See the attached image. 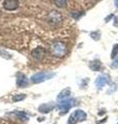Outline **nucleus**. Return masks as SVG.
I'll list each match as a JSON object with an SVG mask.
<instances>
[{
    "instance_id": "nucleus-1",
    "label": "nucleus",
    "mask_w": 118,
    "mask_h": 124,
    "mask_svg": "<svg viewBox=\"0 0 118 124\" xmlns=\"http://www.w3.org/2000/svg\"><path fill=\"white\" fill-rule=\"evenodd\" d=\"M51 53H52L53 56L58 58L64 57L66 55V53H67V46H65L64 42L55 41L51 46Z\"/></svg>"
},
{
    "instance_id": "nucleus-2",
    "label": "nucleus",
    "mask_w": 118,
    "mask_h": 124,
    "mask_svg": "<svg viewBox=\"0 0 118 124\" xmlns=\"http://www.w3.org/2000/svg\"><path fill=\"white\" fill-rule=\"evenodd\" d=\"M55 75L53 72H50V71H42V72H37L33 75L31 77V82L33 84H39V83H42L47 80H50L52 79Z\"/></svg>"
},
{
    "instance_id": "nucleus-3",
    "label": "nucleus",
    "mask_w": 118,
    "mask_h": 124,
    "mask_svg": "<svg viewBox=\"0 0 118 124\" xmlns=\"http://www.w3.org/2000/svg\"><path fill=\"white\" fill-rule=\"evenodd\" d=\"M86 118H87V115L85 112H83L82 110H77L69 116L67 124H76L79 121H85Z\"/></svg>"
},
{
    "instance_id": "nucleus-4",
    "label": "nucleus",
    "mask_w": 118,
    "mask_h": 124,
    "mask_svg": "<svg viewBox=\"0 0 118 124\" xmlns=\"http://www.w3.org/2000/svg\"><path fill=\"white\" fill-rule=\"evenodd\" d=\"M75 102H76V100H75V99H64V100H61V101L58 103V106H57L58 108H59V111H60V114H65L70 108L75 106Z\"/></svg>"
},
{
    "instance_id": "nucleus-5",
    "label": "nucleus",
    "mask_w": 118,
    "mask_h": 124,
    "mask_svg": "<svg viewBox=\"0 0 118 124\" xmlns=\"http://www.w3.org/2000/svg\"><path fill=\"white\" fill-rule=\"evenodd\" d=\"M19 0H4L3 7L6 10H16L19 7Z\"/></svg>"
},
{
    "instance_id": "nucleus-6",
    "label": "nucleus",
    "mask_w": 118,
    "mask_h": 124,
    "mask_svg": "<svg viewBox=\"0 0 118 124\" xmlns=\"http://www.w3.org/2000/svg\"><path fill=\"white\" fill-rule=\"evenodd\" d=\"M28 84H29L28 78H27L24 73H18V76H17V85H18V87L25 88V87L28 86Z\"/></svg>"
},
{
    "instance_id": "nucleus-7",
    "label": "nucleus",
    "mask_w": 118,
    "mask_h": 124,
    "mask_svg": "<svg viewBox=\"0 0 118 124\" xmlns=\"http://www.w3.org/2000/svg\"><path fill=\"white\" fill-rule=\"evenodd\" d=\"M45 54H46V50L44 48H42V46H37L36 49H34L32 51V57L35 60L39 61L45 57Z\"/></svg>"
},
{
    "instance_id": "nucleus-8",
    "label": "nucleus",
    "mask_w": 118,
    "mask_h": 124,
    "mask_svg": "<svg viewBox=\"0 0 118 124\" xmlns=\"http://www.w3.org/2000/svg\"><path fill=\"white\" fill-rule=\"evenodd\" d=\"M108 83H109V77L106 75H101L100 77H97L95 80V86L97 88H103Z\"/></svg>"
},
{
    "instance_id": "nucleus-9",
    "label": "nucleus",
    "mask_w": 118,
    "mask_h": 124,
    "mask_svg": "<svg viewBox=\"0 0 118 124\" xmlns=\"http://www.w3.org/2000/svg\"><path fill=\"white\" fill-rule=\"evenodd\" d=\"M54 108V104L52 103H42L38 107V112L42 114H48Z\"/></svg>"
},
{
    "instance_id": "nucleus-10",
    "label": "nucleus",
    "mask_w": 118,
    "mask_h": 124,
    "mask_svg": "<svg viewBox=\"0 0 118 124\" xmlns=\"http://www.w3.org/2000/svg\"><path fill=\"white\" fill-rule=\"evenodd\" d=\"M49 20L53 23H59L62 20V17L58 11H51L49 15Z\"/></svg>"
},
{
    "instance_id": "nucleus-11",
    "label": "nucleus",
    "mask_w": 118,
    "mask_h": 124,
    "mask_svg": "<svg viewBox=\"0 0 118 124\" xmlns=\"http://www.w3.org/2000/svg\"><path fill=\"white\" fill-rule=\"evenodd\" d=\"M70 95V89L69 88H65L63 89L60 93H59L57 99L58 100H64V99H67V97Z\"/></svg>"
},
{
    "instance_id": "nucleus-12",
    "label": "nucleus",
    "mask_w": 118,
    "mask_h": 124,
    "mask_svg": "<svg viewBox=\"0 0 118 124\" xmlns=\"http://www.w3.org/2000/svg\"><path fill=\"white\" fill-rule=\"evenodd\" d=\"M15 114L17 115V117H18L20 120H22L23 122H27V121L29 120L28 115H27L25 112H15Z\"/></svg>"
},
{
    "instance_id": "nucleus-13",
    "label": "nucleus",
    "mask_w": 118,
    "mask_h": 124,
    "mask_svg": "<svg viewBox=\"0 0 118 124\" xmlns=\"http://www.w3.org/2000/svg\"><path fill=\"white\" fill-rule=\"evenodd\" d=\"M89 66H90V68H91L93 71H97V70H100V69H101V64L100 61H92L91 63H90Z\"/></svg>"
},
{
    "instance_id": "nucleus-14",
    "label": "nucleus",
    "mask_w": 118,
    "mask_h": 124,
    "mask_svg": "<svg viewBox=\"0 0 118 124\" xmlns=\"http://www.w3.org/2000/svg\"><path fill=\"white\" fill-rule=\"evenodd\" d=\"M26 98V95L25 94H16L13 96V101L14 102H18V101H21V100H24Z\"/></svg>"
},
{
    "instance_id": "nucleus-15",
    "label": "nucleus",
    "mask_w": 118,
    "mask_h": 124,
    "mask_svg": "<svg viewBox=\"0 0 118 124\" xmlns=\"http://www.w3.org/2000/svg\"><path fill=\"white\" fill-rule=\"evenodd\" d=\"M55 4L60 8H63L67 4V0H55Z\"/></svg>"
},
{
    "instance_id": "nucleus-16",
    "label": "nucleus",
    "mask_w": 118,
    "mask_h": 124,
    "mask_svg": "<svg viewBox=\"0 0 118 124\" xmlns=\"http://www.w3.org/2000/svg\"><path fill=\"white\" fill-rule=\"evenodd\" d=\"M118 55V44L114 45L113 49H112V53H111V58L114 59V58H116Z\"/></svg>"
},
{
    "instance_id": "nucleus-17",
    "label": "nucleus",
    "mask_w": 118,
    "mask_h": 124,
    "mask_svg": "<svg viewBox=\"0 0 118 124\" xmlns=\"http://www.w3.org/2000/svg\"><path fill=\"white\" fill-rule=\"evenodd\" d=\"M90 36H91L94 40H98V39H100V36H101V33L96 32V31H95V32H91V33H90Z\"/></svg>"
},
{
    "instance_id": "nucleus-18",
    "label": "nucleus",
    "mask_w": 118,
    "mask_h": 124,
    "mask_svg": "<svg viewBox=\"0 0 118 124\" xmlns=\"http://www.w3.org/2000/svg\"><path fill=\"white\" fill-rule=\"evenodd\" d=\"M111 66L113 67V68H118V55H117V57L114 59V61H113V63L111 64Z\"/></svg>"
},
{
    "instance_id": "nucleus-19",
    "label": "nucleus",
    "mask_w": 118,
    "mask_h": 124,
    "mask_svg": "<svg viewBox=\"0 0 118 124\" xmlns=\"http://www.w3.org/2000/svg\"><path fill=\"white\" fill-rule=\"evenodd\" d=\"M111 18H113V15H110L109 17H108L107 19H106V22H109V20H110V19H111Z\"/></svg>"
},
{
    "instance_id": "nucleus-20",
    "label": "nucleus",
    "mask_w": 118,
    "mask_h": 124,
    "mask_svg": "<svg viewBox=\"0 0 118 124\" xmlns=\"http://www.w3.org/2000/svg\"><path fill=\"white\" fill-rule=\"evenodd\" d=\"M115 5H116V7L118 8V0H115Z\"/></svg>"
}]
</instances>
